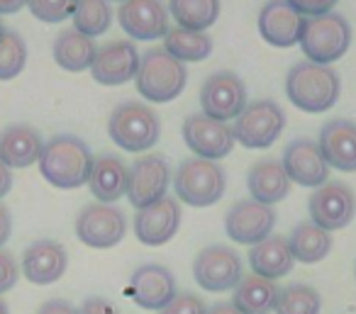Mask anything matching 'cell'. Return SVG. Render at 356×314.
Segmentation results:
<instances>
[{"label":"cell","instance_id":"1","mask_svg":"<svg viewBox=\"0 0 356 314\" xmlns=\"http://www.w3.org/2000/svg\"><path fill=\"white\" fill-rule=\"evenodd\" d=\"M40 173L59 190H76L86 185L93 168V154L83 139L74 134H56L44 142L40 156Z\"/></svg>","mask_w":356,"mask_h":314},{"label":"cell","instance_id":"2","mask_svg":"<svg viewBox=\"0 0 356 314\" xmlns=\"http://www.w3.org/2000/svg\"><path fill=\"white\" fill-rule=\"evenodd\" d=\"M286 93L296 108L302 113H325L339 100L341 83L339 76L330 66L312 64V61H300L288 71Z\"/></svg>","mask_w":356,"mask_h":314},{"label":"cell","instance_id":"3","mask_svg":"<svg viewBox=\"0 0 356 314\" xmlns=\"http://www.w3.org/2000/svg\"><path fill=\"white\" fill-rule=\"evenodd\" d=\"M137 90L144 100L152 103H171L184 93L188 83V71L186 64L173 59L166 49H149L139 59V71L134 76Z\"/></svg>","mask_w":356,"mask_h":314},{"label":"cell","instance_id":"4","mask_svg":"<svg viewBox=\"0 0 356 314\" xmlns=\"http://www.w3.org/2000/svg\"><path fill=\"white\" fill-rule=\"evenodd\" d=\"M173 190L178 200L191 207H210L222 200L227 190V176L218 161L208 158H186L173 176Z\"/></svg>","mask_w":356,"mask_h":314},{"label":"cell","instance_id":"5","mask_svg":"<svg viewBox=\"0 0 356 314\" xmlns=\"http://www.w3.org/2000/svg\"><path fill=\"white\" fill-rule=\"evenodd\" d=\"M108 134L120 149L129 154H142L159 142L161 122L149 105L127 100L113 110L108 122Z\"/></svg>","mask_w":356,"mask_h":314},{"label":"cell","instance_id":"6","mask_svg":"<svg viewBox=\"0 0 356 314\" xmlns=\"http://www.w3.org/2000/svg\"><path fill=\"white\" fill-rule=\"evenodd\" d=\"M351 44V27L337 13L307 17L305 30L300 37V49L307 61L320 66H330L332 61H339Z\"/></svg>","mask_w":356,"mask_h":314},{"label":"cell","instance_id":"7","mask_svg":"<svg viewBox=\"0 0 356 314\" xmlns=\"http://www.w3.org/2000/svg\"><path fill=\"white\" fill-rule=\"evenodd\" d=\"M286 129V113L273 100H254L247 103L237 119H234V142L247 149H268L281 132Z\"/></svg>","mask_w":356,"mask_h":314},{"label":"cell","instance_id":"8","mask_svg":"<svg viewBox=\"0 0 356 314\" xmlns=\"http://www.w3.org/2000/svg\"><path fill=\"white\" fill-rule=\"evenodd\" d=\"M127 234V217L120 207L93 202L76 217V236L90 249H113Z\"/></svg>","mask_w":356,"mask_h":314},{"label":"cell","instance_id":"9","mask_svg":"<svg viewBox=\"0 0 356 314\" xmlns=\"http://www.w3.org/2000/svg\"><path fill=\"white\" fill-rule=\"evenodd\" d=\"M193 278L208 292L234 290L244 278L242 256L229 246H208L195 256Z\"/></svg>","mask_w":356,"mask_h":314},{"label":"cell","instance_id":"10","mask_svg":"<svg viewBox=\"0 0 356 314\" xmlns=\"http://www.w3.org/2000/svg\"><path fill=\"white\" fill-rule=\"evenodd\" d=\"M200 108L203 115L220 122L237 119L247 108V85L232 71H218L208 76L200 88Z\"/></svg>","mask_w":356,"mask_h":314},{"label":"cell","instance_id":"11","mask_svg":"<svg viewBox=\"0 0 356 314\" xmlns=\"http://www.w3.org/2000/svg\"><path fill=\"white\" fill-rule=\"evenodd\" d=\"M310 222L325 231L344 229L356 215V195L344 183H330L315 188L307 202Z\"/></svg>","mask_w":356,"mask_h":314},{"label":"cell","instance_id":"12","mask_svg":"<svg viewBox=\"0 0 356 314\" xmlns=\"http://www.w3.org/2000/svg\"><path fill=\"white\" fill-rule=\"evenodd\" d=\"M168 183H171L168 161L159 154H147L129 166L127 192L124 195L132 202V207L142 210V207H149L161 197H166Z\"/></svg>","mask_w":356,"mask_h":314},{"label":"cell","instance_id":"13","mask_svg":"<svg viewBox=\"0 0 356 314\" xmlns=\"http://www.w3.org/2000/svg\"><path fill=\"white\" fill-rule=\"evenodd\" d=\"M184 142L198 158L218 161L234 149V134L227 122L195 113L184 119Z\"/></svg>","mask_w":356,"mask_h":314},{"label":"cell","instance_id":"14","mask_svg":"<svg viewBox=\"0 0 356 314\" xmlns=\"http://www.w3.org/2000/svg\"><path fill=\"white\" fill-rule=\"evenodd\" d=\"M276 226V212L273 207L261 205L257 200H239L229 207L225 217V231L232 241L244 246H254L271 236Z\"/></svg>","mask_w":356,"mask_h":314},{"label":"cell","instance_id":"15","mask_svg":"<svg viewBox=\"0 0 356 314\" xmlns=\"http://www.w3.org/2000/svg\"><path fill=\"white\" fill-rule=\"evenodd\" d=\"M281 163L291 183H298L302 188H320L330 178V163L325 161L317 142L307 137L293 139L283 151Z\"/></svg>","mask_w":356,"mask_h":314},{"label":"cell","instance_id":"16","mask_svg":"<svg viewBox=\"0 0 356 314\" xmlns=\"http://www.w3.org/2000/svg\"><path fill=\"white\" fill-rule=\"evenodd\" d=\"M181 226V205L173 197H161L134 215V236L144 246H163L176 236Z\"/></svg>","mask_w":356,"mask_h":314},{"label":"cell","instance_id":"17","mask_svg":"<svg viewBox=\"0 0 356 314\" xmlns=\"http://www.w3.org/2000/svg\"><path fill=\"white\" fill-rule=\"evenodd\" d=\"M118 20L132 40H159L168 32V8L163 0H127L120 6Z\"/></svg>","mask_w":356,"mask_h":314},{"label":"cell","instance_id":"18","mask_svg":"<svg viewBox=\"0 0 356 314\" xmlns=\"http://www.w3.org/2000/svg\"><path fill=\"white\" fill-rule=\"evenodd\" d=\"M129 295L137 302V307L161 312L176 297V278L166 265H139L129 278Z\"/></svg>","mask_w":356,"mask_h":314},{"label":"cell","instance_id":"19","mask_svg":"<svg viewBox=\"0 0 356 314\" xmlns=\"http://www.w3.org/2000/svg\"><path fill=\"white\" fill-rule=\"evenodd\" d=\"M302 30H305V17L291 8L286 0H268L259 13V32L271 47H288L300 44Z\"/></svg>","mask_w":356,"mask_h":314},{"label":"cell","instance_id":"20","mask_svg":"<svg viewBox=\"0 0 356 314\" xmlns=\"http://www.w3.org/2000/svg\"><path fill=\"white\" fill-rule=\"evenodd\" d=\"M139 51L132 42H110L103 49H98L95 61L90 66V74L100 85H122L132 81L139 71Z\"/></svg>","mask_w":356,"mask_h":314},{"label":"cell","instance_id":"21","mask_svg":"<svg viewBox=\"0 0 356 314\" xmlns=\"http://www.w3.org/2000/svg\"><path fill=\"white\" fill-rule=\"evenodd\" d=\"M69 268V254L59 241L42 239L35 241L22 254L20 270L30 283L35 285H51L61 280V275Z\"/></svg>","mask_w":356,"mask_h":314},{"label":"cell","instance_id":"22","mask_svg":"<svg viewBox=\"0 0 356 314\" xmlns=\"http://www.w3.org/2000/svg\"><path fill=\"white\" fill-rule=\"evenodd\" d=\"M320 147L325 161L341 173L356 171V122L351 119H330L320 129Z\"/></svg>","mask_w":356,"mask_h":314},{"label":"cell","instance_id":"23","mask_svg":"<svg viewBox=\"0 0 356 314\" xmlns=\"http://www.w3.org/2000/svg\"><path fill=\"white\" fill-rule=\"evenodd\" d=\"M44 139L30 124H10L0 132V161L8 168H27L40 161Z\"/></svg>","mask_w":356,"mask_h":314},{"label":"cell","instance_id":"24","mask_svg":"<svg viewBox=\"0 0 356 314\" xmlns=\"http://www.w3.org/2000/svg\"><path fill=\"white\" fill-rule=\"evenodd\" d=\"M127 176L129 168L124 166L122 158H118L115 154H100V156H93L88 188L98 202L113 205L127 192Z\"/></svg>","mask_w":356,"mask_h":314},{"label":"cell","instance_id":"25","mask_svg":"<svg viewBox=\"0 0 356 314\" xmlns=\"http://www.w3.org/2000/svg\"><path fill=\"white\" fill-rule=\"evenodd\" d=\"M247 185L252 192V200L261 202V205H276V202L286 200L291 192V178L283 171V163L276 158H261L249 168Z\"/></svg>","mask_w":356,"mask_h":314},{"label":"cell","instance_id":"26","mask_svg":"<svg viewBox=\"0 0 356 314\" xmlns=\"http://www.w3.org/2000/svg\"><path fill=\"white\" fill-rule=\"evenodd\" d=\"M249 265H252L254 275H259V278L278 280L291 273L293 265H296V258H293L286 236L271 234L249 249Z\"/></svg>","mask_w":356,"mask_h":314},{"label":"cell","instance_id":"27","mask_svg":"<svg viewBox=\"0 0 356 314\" xmlns=\"http://www.w3.org/2000/svg\"><path fill=\"white\" fill-rule=\"evenodd\" d=\"M278 290L281 288L273 280L259 278V275H247L232 290V304L242 314H271L276 309Z\"/></svg>","mask_w":356,"mask_h":314},{"label":"cell","instance_id":"28","mask_svg":"<svg viewBox=\"0 0 356 314\" xmlns=\"http://www.w3.org/2000/svg\"><path fill=\"white\" fill-rule=\"evenodd\" d=\"M95 54H98L95 42L76 30H64L54 42V61L64 71L81 74V71L90 69L95 61Z\"/></svg>","mask_w":356,"mask_h":314},{"label":"cell","instance_id":"29","mask_svg":"<svg viewBox=\"0 0 356 314\" xmlns=\"http://www.w3.org/2000/svg\"><path fill=\"white\" fill-rule=\"evenodd\" d=\"M291 254L300 263H320L332 251V234L312 222H300L288 236Z\"/></svg>","mask_w":356,"mask_h":314},{"label":"cell","instance_id":"30","mask_svg":"<svg viewBox=\"0 0 356 314\" xmlns=\"http://www.w3.org/2000/svg\"><path fill=\"white\" fill-rule=\"evenodd\" d=\"M163 49L173 59L181 61V64H186V61H203L213 51V37L208 32L176 27V30H168L166 37H163Z\"/></svg>","mask_w":356,"mask_h":314},{"label":"cell","instance_id":"31","mask_svg":"<svg viewBox=\"0 0 356 314\" xmlns=\"http://www.w3.org/2000/svg\"><path fill=\"white\" fill-rule=\"evenodd\" d=\"M168 10L184 30L205 32L220 17V0H168Z\"/></svg>","mask_w":356,"mask_h":314},{"label":"cell","instance_id":"32","mask_svg":"<svg viewBox=\"0 0 356 314\" xmlns=\"http://www.w3.org/2000/svg\"><path fill=\"white\" fill-rule=\"evenodd\" d=\"M71 17H74V30L93 40L110 30L113 10H110L108 0H79Z\"/></svg>","mask_w":356,"mask_h":314},{"label":"cell","instance_id":"33","mask_svg":"<svg viewBox=\"0 0 356 314\" xmlns=\"http://www.w3.org/2000/svg\"><path fill=\"white\" fill-rule=\"evenodd\" d=\"M276 314H320L322 312V297L315 288L302 283H293L288 288L278 290L276 299Z\"/></svg>","mask_w":356,"mask_h":314},{"label":"cell","instance_id":"34","mask_svg":"<svg viewBox=\"0 0 356 314\" xmlns=\"http://www.w3.org/2000/svg\"><path fill=\"white\" fill-rule=\"evenodd\" d=\"M27 64V44L17 32L6 30L0 35V81H13Z\"/></svg>","mask_w":356,"mask_h":314},{"label":"cell","instance_id":"35","mask_svg":"<svg viewBox=\"0 0 356 314\" xmlns=\"http://www.w3.org/2000/svg\"><path fill=\"white\" fill-rule=\"evenodd\" d=\"M79 0H27V8L37 20L47 22V25H56L64 22L66 17L74 15Z\"/></svg>","mask_w":356,"mask_h":314},{"label":"cell","instance_id":"36","mask_svg":"<svg viewBox=\"0 0 356 314\" xmlns=\"http://www.w3.org/2000/svg\"><path fill=\"white\" fill-rule=\"evenodd\" d=\"M205 309H208V304L195 292H176V297L159 314H205Z\"/></svg>","mask_w":356,"mask_h":314},{"label":"cell","instance_id":"37","mask_svg":"<svg viewBox=\"0 0 356 314\" xmlns=\"http://www.w3.org/2000/svg\"><path fill=\"white\" fill-rule=\"evenodd\" d=\"M20 280V265L10 251L0 249V295L10 292Z\"/></svg>","mask_w":356,"mask_h":314},{"label":"cell","instance_id":"38","mask_svg":"<svg viewBox=\"0 0 356 314\" xmlns=\"http://www.w3.org/2000/svg\"><path fill=\"white\" fill-rule=\"evenodd\" d=\"M288 6L296 8L302 17H317V15H327L332 13V8L339 3V0H286Z\"/></svg>","mask_w":356,"mask_h":314},{"label":"cell","instance_id":"39","mask_svg":"<svg viewBox=\"0 0 356 314\" xmlns=\"http://www.w3.org/2000/svg\"><path fill=\"white\" fill-rule=\"evenodd\" d=\"M79 314H120V309L105 297H88L79 307Z\"/></svg>","mask_w":356,"mask_h":314},{"label":"cell","instance_id":"40","mask_svg":"<svg viewBox=\"0 0 356 314\" xmlns=\"http://www.w3.org/2000/svg\"><path fill=\"white\" fill-rule=\"evenodd\" d=\"M37 314H79V309L69 302V299H47Z\"/></svg>","mask_w":356,"mask_h":314},{"label":"cell","instance_id":"41","mask_svg":"<svg viewBox=\"0 0 356 314\" xmlns=\"http://www.w3.org/2000/svg\"><path fill=\"white\" fill-rule=\"evenodd\" d=\"M13 234V217H10V210H8L3 202H0V249L8 244Z\"/></svg>","mask_w":356,"mask_h":314},{"label":"cell","instance_id":"42","mask_svg":"<svg viewBox=\"0 0 356 314\" xmlns=\"http://www.w3.org/2000/svg\"><path fill=\"white\" fill-rule=\"evenodd\" d=\"M13 190V171L0 161V200Z\"/></svg>","mask_w":356,"mask_h":314},{"label":"cell","instance_id":"43","mask_svg":"<svg viewBox=\"0 0 356 314\" xmlns=\"http://www.w3.org/2000/svg\"><path fill=\"white\" fill-rule=\"evenodd\" d=\"M205 314H242V312H239L232 302H213V304H208Z\"/></svg>","mask_w":356,"mask_h":314},{"label":"cell","instance_id":"44","mask_svg":"<svg viewBox=\"0 0 356 314\" xmlns=\"http://www.w3.org/2000/svg\"><path fill=\"white\" fill-rule=\"evenodd\" d=\"M27 6V0H0V15H13V13L22 10Z\"/></svg>","mask_w":356,"mask_h":314},{"label":"cell","instance_id":"45","mask_svg":"<svg viewBox=\"0 0 356 314\" xmlns=\"http://www.w3.org/2000/svg\"><path fill=\"white\" fill-rule=\"evenodd\" d=\"M0 314H10V307H8V302L3 297H0Z\"/></svg>","mask_w":356,"mask_h":314},{"label":"cell","instance_id":"46","mask_svg":"<svg viewBox=\"0 0 356 314\" xmlns=\"http://www.w3.org/2000/svg\"><path fill=\"white\" fill-rule=\"evenodd\" d=\"M3 32H6V27H3V22H0V35H3Z\"/></svg>","mask_w":356,"mask_h":314},{"label":"cell","instance_id":"47","mask_svg":"<svg viewBox=\"0 0 356 314\" xmlns=\"http://www.w3.org/2000/svg\"><path fill=\"white\" fill-rule=\"evenodd\" d=\"M120 3H127V0H120Z\"/></svg>","mask_w":356,"mask_h":314}]
</instances>
